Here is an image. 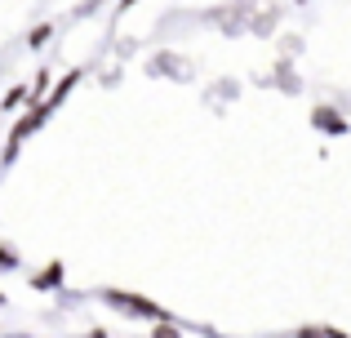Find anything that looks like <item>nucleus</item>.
<instances>
[]
</instances>
